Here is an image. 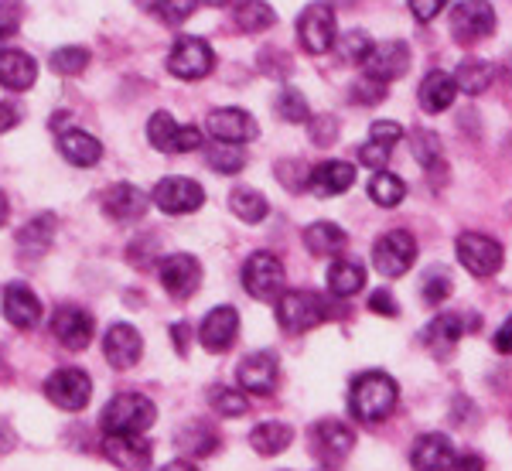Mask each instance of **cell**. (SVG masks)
Segmentation results:
<instances>
[{
	"mask_svg": "<svg viewBox=\"0 0 512 471\" xmlns=\"http://www.w3.org/2000/svg\"><path fill=\"white\" fill-rule=\"evenodd\" d=\"M328 318V304L315 291H284L277 297V321L284 332L301 335Z\"/></svg>",
	"mask_w": 512,
	"mask_h": 471,
	"instance_id": "3",
	"label": "cell"
},
{
	"mask_svg": "<svg viewBox=\"0 0 512 471\" xmlns=\"http://www.w3.org/2000/svg\"><path fill=\"white\" fill-rule=\"evenodd\" d=\"M277 355L274 352H250L236 369V379L246 393H256V396H267L274 393L277 386Z\"/></svg>",
	"mask_w": 512,
	"mask_h": 471,
	"instance_id": "17",
	"label": "cell"
},
{
	"mask_svg": "<svg viewBox=\"0 0 512 471\" xmlns=\"http://www.w3.org/2000/svg\"><path fill=\"white\" fill-rule=\"evenodd\" d=\"M328 291L335 297H355L366 287V267H362L359 260H349V256H342V260H335L332 267H328Z\"/></svg>",
	"mask_w": 512,
	"mask_h": 471,
	"instance_id": "29",
	"label": "cell"
},
{
	"mask_svg": "<svg viewBox=\"0 0 512 471\" xmlns=\"http://www.w3.org/2000/svg\"><path fill=\"white\" fill-rule=\"evenodd\" d=\"M461 335H465V325H461L458 314H441V318L431 321V328H427V342H431V349L437 355L451 352L454 345L461 342Z\"/></svg>",
	"mask_w": 512,
	"mask_h": 471,
	"instance_id": "37",
	"label": "cell"
},
{
	"mask_svg": "<svg viewBox=\"0 0 512 471\" xmlns=\"http://www.w3.org/2000/svg\"><path fill=\"white\" fill-rule=\"evenodd\" d=\"M417 263V239L407 229H390L376 239L373 246V267L383 277H403Z\"/></svg>",
	"mask_w": 512,
	"mask_h": 471,
	"instance_id": "7",
	"label": "cell"
},
{
	"mask_svg": "<svg viewBox=\"0 0 512 471\" xmlns=\"http://www.w3.org/2000/svg\"><path fill=\"white\" fill-rule=\"evenodd\" d=\"M151 11H154V18H158V21L178 28V24H185L198 11V0H154Z\"/></svg>",
	"mask_w": 512,
	"mask_h": 471,
	"instance_id": "44",
	"label": "cell"
},
{
	"mask_svg": "<svg viewBox=\"0 0 512 471\" xmlns=\"http://www.w3.org/2000/svg\"><path fill=\"white\" fill-rule=\"evenodd\" d=\"M417 96H420V106H424L427 113H444V110H451L454 96H458V86H454V79L448 76V72L431 69L424 76V82H420Z\"/></svg>",
	"mask_w": 512,
	"mask_h": 471,
	"instance_id": "27",
	"label": "cell"
},
{
	"mask_svg": "<svg viewBox=\"0 0 512 471\" xmlns=\"http://www.w3.org/2000/svg\"><path fill=\"white\" fill-rule=\"evenodd\" d=\"M151 198L161 212H168V216H188V212L202 209L205 192L192 178H164V181H158V188H154Z\"/></svg>",
	"mask_w": 512,
	"mask_h": 471,
	"instance_id": "12",
	"label": "cell"
},
{
	"mask_svg": "<svg viewBox=\"0 0 512 471\" xmlns=\"http://www.w3.org/2000/svg\"><path fill=\"white\" fill-rule=\"evenodd\" d=\"M158 410L147 396L140 393H120L106 403L103 410V431L106 434H144L154 424Z\"/></svg>",
	"mask_w": 512,
	"mask_h": 471,
	"instance_id": "2",
	"label": "cell"
},
{
	"mask_svg": "<svg viewBox=\"0 0 512 471\" xmlns=\"http://www.w3.org/2000/svg\"><path fill=\"white\" fill-rule=\"evenodd\" d=\"M390 154H393V147H383V144H362L359 147V164H366V168H373V171H383L386 168V161H390Z\"/></svg>",
	"mask_w": 512,
	"mask_h": 471,
	"instance_id": "49",
	"label": "cell"
},
{
	"mask_svg": "<svg viewBox=\"0 0 512 471\" xmlns=\"http://www.w3.org/2000/svg\"><path fill=\"white\" fill-rule=\"evenodd\" d=\"M451 471H485V465H482V458H478V454H465V458L454 461Z\"/></svg>",
	"mask_w": 512,
	"mask_h": 471,
	"instance_id": "56",
	"label": "cell"
},
{
	"mask_svg": "<svg viewBox=\"0 0 512 471\" xmlns=\"http://www.w3.org/2000/svg\"><path fill=\"white\" fill-rule=\"evenodd\" d=\"M38 79V62L18 48H0V86L7 93H28Z\"/></svg>",
	"mask_w": 512,
	"mask_h": 471,
	"instance_id": "22",
	"label": "cell"
},
{
	"mask_svg": "<svg viewBox=\"0 0 512 471\" xmlns=\"http://www.w3.org/2000/svg\"><path fill=\"white\" fill-rule=\"evenodd\" d=\"M335 137H338V120L335 117H311V140H315L318 147L335 144Z\"/></svg>",
	"mask_w": 512,
	"mask_h": 471,
	"instance_id": "50",
	"label": "cell"
},
{
	"mask_svg": "<svg viewBox=\"0 0 512 471\" xmlns=\"http://www.w3.org/2000/svg\"><path fill=\"white\" fill-rule=\"evenodd\" d=\"M147 140L164 154H188L202 147V130L198 127H178V120L171 113L158 110L147 120Z\"/></svg>",
	"mask_w": 512,
	"mask_h": 471,
	"instance_id": "10",
	"label": "cell"
},
{
	"mask_svg": "<svg viewBox=\"0 0 512 471\" xmlns=\"http://www.w3.org/2000/svg\"><path fill=\"white\" fill-rule=\"evenodd\" d=\"M410 151H414L420 168H427V171H437V164L444 161L441 137H437L434 130H414V134H410Z\"/></svg>",
	"mask_w": 512,
	"mask_h": 471,
	"instance_id": "40",
	"label": "cell"
},
{
	"mask_svg": "<svg viewBox=\"0 0 512 471\" xmlns=\"http://www.w3.org/2000/svg\"><path fill=\"white\" fill-rule=\"evenodd\" d=\"M284 280H287L284 263L274 253H253L243 263V287L256 301H274V297H280L284 294Z\"/></svg>",
	"mask_w": 512,
	"mask_h": 471,
	"instance_id": "8",
	"label": "cell"
},
{
	"mask_svg": "<svg viewBox=\"0 0 512 471\" xmlns=\"http://www.w3.org/2000/svg\"><path fill=\"white\" fill-rule=\"evenodd\" d=\"M451 297V277L444 270H431L424 277V301L427 304H444Z\"/></svg>",
	"mask_w": 512,
	"mask_h": 471,
	"instance_id": "47",
	"label": "cell"
},
{
	"mask_svg": "<svg viewBox=\"0 0 512 471\" xmlns=\"http://www.w3.org/2000/svg\"><path fill=\"white\" fill-rule=\"evenodd\" d=\"M297 41L308 55H325L338 41V21L335 11L325 4H311L297 14Z\"/></svg>",
	"mask_w": 512,
	"mask_h": 471,
	"instance_id": "6",
	"label": "cell"
},
{
	"mask_svg": "<svg viewBox=\"0 0 512 471\" xmlns=\"http://www.w3.org/2000/svg\"><path fill=\"white\" fill-rule=\"evenodd\" d=\"M147 205H151V198L130 181H117L103 192V212L113 222H137L147 212Z\"/></svg>",
	"mask_w": 512,
	"mask_h": 471,
	"instance_id": "19",
	"label": "cell"
},
{
	"mask_svg": "<svg viewBox=\"0 0 512 471\" xmlns=\"http://www.w3.org/2000/svg\"><path fill=\"white\" fill-rule=\"evenodd\" d=\"M21 24V4H0V41H7Z\"/></svg>",
	"mask_w": 512,
	"mask_h": 471,
	"instance_id": "52",
	"label": "cell"
},
{
	"mask_svg": "<svg viewBox=\"0 0 512 471\" xmlns=\"http://www.w3.org/2000/svg\"><path fill=\"white\" fill-rule=\"evenodd\" d=\"M454 250H458V263L468 270L472 277H492L502 270V243L492 236H482V233H461L454 239Z\"/></svg>",
	"mask_w": 512,
	"mask_h": 471,
	"instance_id": "5",
	"label": "cell"
},
{
	"mask_svg": "<svg viewBox=\"0 0 512 471\" xmlns=\"http://www.w3.org/2000/svg\"><path fill=\"white\" fill-rule=\"evenodd\" d=\"M233 18H236V28L246 31V35H260V31L277 24V14L267 0H236Z\"/></svg>",
	"mask_w": 512,
	"mask_h": 471,
	"instance_id": "32",
	"label": "cell"
},
{
	"mask_svg": "<svg viewBox=\"0 0 512 471\" xmlns=\"http://www.w3.org/2000/svg\"><path fill=\"white\" fill-rule=\"evenodd\" d=\"M171 335H175L178 352H185L188 349V325H185V321H181V325H171Z\"/></svg>",
	"mask_w": 512,
	"mask_h": 471,
	"instance_id": "57",
	"label": "cell"
},
{
	"mask_svg": "<svg viewBox=\"0 0 512 471\" xmlns=\"http://www.w3.org/2000/svg\"><path fill=\"white\" fill-rule=\"evenodd\" d=\"M352 185H355V168H352L349 161H321L318 168H311L308 188L318 198L342 195V192H349Z\"/></svg>",
	"mask_w": 512,
	"mask_h": 471,
	"instance_id": "25",
	"label": "cell"
},
{
	"mask_svg": "<svg viewBox=\"0 0 512 471\" xmlns=\"http://www.w3.org/2000/svg\"><path fill=\"white\" fill-rule=\"evenodd\" d=\"M410 69V45L400 38H390L383 45H373V55L366 59V76L379 82H393Z\"/></svg>",
	"mask_w": 512,
	"mask_h": 471,
	"instance_id": "16",
	"label": "cell"
},
{
	"mask_svg": "<svg viewBox=\"0 0 512 471\" xmlns=\"http://www.w3.org/2000/svg\"><path fill=\"white\" fill-rule=\"evenodd\" d=\"M212 7H222V4H229V0H209Z\"/></svg>",
	"mask_w": 512,
	"mask_h": 471,
	"instance_id": "60",
	"label": "cell"
},
{
	"mask_svg": "<svg viewBox=\"0 0 512 471\" xmlns=\"http://www.w3.org/2000/svg\"><path fill=\"white\" fill-rule=\"evenodd\" d=\"M454 461H458V454L444 434H420L414 451H410V465L417 471H451Z\"/></svg>",
	"mask_w": 512,
	"mask_h": 471,
	"instance_id": "21",
	"label": "cell"
},
{
	"mask_svg": "<svg viewBox=\"0 0 512 471\" xmlns=\"http://www.w3.org/2000/svg\"><path fill=\"white\" fill-rule=\"evenodd\" d=\"M52 236H55V216H38L18 233V246L24 250V256H41L52 246Z\"/></svg>",
	"mask_w": 512,
	"mask_h": 471,
	"instance_id": "35",
	"label": "cell"
},
{
	"mask_svg": "<svg viewBox=\"0 0 512 471\" xmlns=\"http://www.w3.org/2000/svg\"><path fill=\"white\" fill-rule=\"evenodd\" d=\"M369 311L386 314V318H396V314H400V304H396V297L390 291H376L373 297H369Z\"/></svg>",
	"mask_w": 512,
	"mask_h": 471,
	"instance_id": "53",
	"label": "cell"
},
{
	"mask_svg": "<svg viewBox=\"0 0 512 471\" xmlns=\"http://www.w3.org/2000/svg\"><path fill=\"white\" fill-rule=\"evenodd\" d=\"M205 161H209L212 171H219V175H239L246 164V151L239 144H209V151H205Z\"/></svg>",
	"mask_w": 512,
	"mask_h": 471,
	"instance_id": "39",
	"label": "cell"
},
{
	"mask_svg": "<svg viewBox=\"0 0 512 471\" xmlns=\"http://www.w3.org/2000/svg\"><path fill=\"white\" fill-rule=\"evenodd\" d=\"M229 209L236 212V219L250 222V226L270 216V202L256 192V188H233V195H229Z\"/></svg>",
	"mask_w": 512,
	"mask_h": 471,
	"instance_id": "36",
	"label": "cell"
},
{
	"mask_svg": "<svg viewBox=\"0 0 512 471\" xmlns=\"http://www.w3.org/2000/svg\"><path fill=\"white\" fill-rule=\"evenodd\" d=\"M294 441V427L280 424V420H267V424H256L253 434H250V444L256 454H263V458H274V454H284L291 448Z\"/></svg>",
	"mask_w": 512,
	"mask_h": 471,
	"instance_id": "31",
	"label": "cell"
},
{
	"mask_svg": "<svg viewBox=\"0 0 512 471\" xmlns=\"http://www.w3.org/2000/svg\"><path fill=\"white\" fill-rule=\"evenodd\" d=\"M352 103H362V106H373V103H383L386 99V82H379L373 76H362L359 82H352Z\"/></svg>",
	"mask_w": 512,
	"mask_h": 471,
	"instance_id": "46",
	"label": "cell"
},
{
	"mask_svg": "<svg viewBox=\"0 0 512 471\" xmlns=\"http://www.w3.org/2000/svg\"><path fill=\"white\" fill-rule=\"evenodd\" d=\"M338 55L352 65H366V59L373 55V38L366 31H349V35L338 38Z\"/></svg>",
	"mask_w": 512,
	"mask_h": 471,
	"instance_id": "43",
	"label": "cell"
},
{
	"mask_svg": "<svg viewBox=\"0 0 512 471\" xmlns=\"http://www.w3.org/2000/svg\"><path fill=\"white\" fill-rule=\"evenodd\" d=\"M103 454L120 471H147L151 468V458H154L151 444H147L140 434H106Z\"/></svg>",
	"mask_w": 512,
	"mask_h": 471,
	"instance_id": "15",
	"label": "cell"
},
{
	"mask_svg": "<svg viewBox=\"0 0 512 471\" xmlns=\"http://www.w3.org/2000/svg\"><path fill=\"white\" fill-rule=\"evenodd\" d=\"M0 308H4V318L11 321L14 328H21V332H28V328H35L41 321V301L31 294V287H24V284H7Z\"/></svg>",
	"mask_w": 512,
	"mask_h": 471,
	"instance_id": "24",
	"label": "cell"
},
{
	"mask_svg": "<svg viewBox=\"0 0 512 471\" xmlns=\"http://www.w3.org/2000/svg\"><path fill=\"white\" fill-rule=\"evenodd\" d=\"M396 400H400V390H396V379L379 373V369H369L352 383L349 393V410L355 420L362 424H379L396 410Z\"/></svg>",
	"mask_w": 512,
	"mask_h": 471,
	"instance_id": "1",
	"label": "cell"
},
{
	"mask_svg": "<svg viewBox=\"0 0 512 471\" xmlns=\"http://www.w3.org/2000/svg\"><path fill=\"white\" fill-rule=\"evenodd\" d=\"M236 335H239V314H236V308H229V304L212 308L209 314H205L202 328H198V338H202V345L209 352L233 349Z\"/></svg>",
	"mask_w": 512,
	"mask_h": 471,
	"instance_id": "18",
	"label": "cell"
},
{
	"mask_svg": "<svg viewBox=\"0 0 512 471\" xmlns=\"http://www.w3.org/2000/svg\"><path fill=\"white\" fill-rule=\"evenodd\" d=\"M59 151L69 164H76V168H93V164L103 157V144L86 134V130H65V134L59 137Z\"/></svg>",
	"mask_w": 512,
	"mask_h": 471,
	"instance_id": "28",
	"label": "cell"
},
{
	"mask_svg": "<svg viewBox=\"0 0 512 471\" xmlns=\"http://www.w3.org/2000/svg\"><path fill=\"white\" fill-rule=\"evenodd\" d=\"M140 352H144V342H140V332L134 325H113L103 338V355L113 369L137 366Z\"/></svg>",
	"mask_w": 512,
	"mask_h": 471,
	"instance_id": "23",
	"label": "cell"
},
{
	"mask_svg": "<svg viewBox=\"0 0 512 471\" xmlns=\"http://www.w3.org/2000/svg\"><path fill=\"white\" fill-rule=\"evenodd\" d=\"M304 246L315 256H338L349 246V236H345V229L335 226V222H311V226L304 229Z\"/></svg>",
	"mask_w": 512,
	"mask_h": 471,
	"instance_id": "30",
	"label": "cell"
},
{
	"mask_svg": "<svg viewBox=\"0 0 512 471\" xmlns=\"http://www.w3.org/2000/svg\"><path fill=\"white\" fill-rule=\"evenodd\" d=\"M205 130H209L216 140H222V144H239V147L260 134L256 120L246 110H239V106H222V110H212L209 120H205Z\"/></svg>",
	"mask_w": 512,
	"mask_h": 471,
	"instance_id": "14",
	"label": "cell"
},
{
	"mask_svg": "<svg viewBox=\"0 0 512 471\" xmlns=\"http://www.w3.org/2000/svg\"><path fill=\"white\" fill-rule=\"evenodd\" d=\"M369 140H373V144H383V147H393L403 140V127L393 120H376L373 127H369Z\"/></svg>",
	"mask_w": 512,
	"mask_h": 471,
	"instance_id": "48",
	"label": "cell"
},
{
	"mask_svg": "<svg viewBox=\"0 0 512 471\" xmlns=\"http://www.w3.org/2000/svg\"><path fill=\"white\" fill-rule=\"evenodd\" d=\"M178 448H185L195 458H205V454L219 448V434L209 427V420H192L178 431Z\"/></svg>",
	"mask_w": 512,
	"mask_h": 471,
	"instance_id": "34",
	"label": "cell"
},
{
	"mask_svg": "<svg viewBox=\"0 0 512 471\" xmlns=\"http://www.w3.org/2000/svg\"><path fill=\"white\" fill-rule=\"evenodd\" d=\"M495 31V7L489 0H461L451 11V35L458 45H475Z\"/></svg>",
	"mask_w": 512,
	"mask_h": 471,
	"instance_id": "9",
	"label": "cell"
},
{
	"mask_svg": "<svg viewBox=\"0 0 512 471\" xmlns=\"http://www.w3.org/2000/svg\"><path fill=\"white\" fill-rule=\"evenodd\" d=\"M158 277H161L164 291L171 297H178V301H185V297H192L198 291V284H202V263H198L192 253H171L161 260Z\"/></svg>",
	"mask_w": 512,
	"mask_h": 471,
	"instance_id": "11",
	"label": "cell"
},
{
	"mask_svg": "<svg viewBox=\"0 0 512 471\" xmlns=\"http://www.w3.org/2000/svg\"><path fill=\"white\" fill-rule=\"evenodd\" d=\"M216 69V52L205 38H192V35H181L168 52V72L185 82L205 79L209 72Z\"/></svg>",
	"mask_w": 512,
	"mask_h": 471,
	"instance_id": "4",
	"label": "cell"
},
{
	"mask_svg": "<svg viewBox=\"0 0 512 471\" xmlns=\"http://www.w3.org/2000/svg\"><path fill=\"white\" fill-rule=\"evenodd\" d=\"M209 403L219 417H239V413H246V396L239 390H229V386H216L209 393Z\"/></svg>",
	"mask_w": 512,
	"mask_h": 471,
	"instance_id": "45",
	"label": "cell"
},
{
	"mask_svg": "<svg viewBox=\"0 0 512 471\" xmlns=\"http://www.w3.org/2000/svg\"><path fill=\"white\" fill-rule=\"evenodd\" d=\"M274 110L280 120L287 123H308L311 120V110H308V99L301 96V89L294 86H284L274 99Z\"/></svg>",
	"mask_w": 512,
	"mask_h": 471,
	"instance_id": "41",
	"label": "cell"
},
{
	"mask_svg": "<svg viewBox=\"0 0 512 471\" xmlns=\"http://www.w3.org/2000/svg\"><path fill=\"white\" fill-rule=\"evenodd\" d=\"M21 123V110L14 103H0V134H7V130H14Z\"/></svg>",
	"mask_w": 512,
	"mask_h": 471,
	"instance_id": "55",
	"label": "cell"
},
{
	"mask_svg": "<svg viewBox=\"0 0 512 471\" xmlns=\"http://www.w3.org/2000/svg\"><path fill=\"white\" fill-rule=\"evenodd\" d=\"M86 65H89V48H82V45H65L59 52H52V59H48V69L59 72V76H79Z\"/></svg>",
	"mask_w": 512,
	"mask_h": 471,
	"instance_id": "42",
	"label": "cell"
},
{
	"mask_svg": "<svg viewBox=\"0 0 512 471\" xmlns=\"http://www.w3.org/2000/svg\"><path fill=\"white\" fill-rule=\"evenodd\" d=\"M161 471H198L192 461H171V465H164Z\"/></svg>",
	"mask_w": 512,
	"mask_h": 471,
	"instance_id": "58",
	"label": "cell"
},
{
	"mask_svg": "<svg viewBox=\"0 0 512 471\" xmlns=\"http://www.w3.org/2000/svg\"><path fill=\"white\" fill-rule=\"evenodd\" d=\"M45 396L55 403V407L76 413L86 407L89 396H93V383H89V376L82 373V369H59L55 376H48Z\"/></svg>",
	"mask_w": 512,
	"mask_h": 471,
	"instance_id": "13",
	"label": "cell"
},
{
	"mask_svg": "<svg viewBox=\"0 0 512 471\" xmlns=\"http://www.w3.org/2000/svg\"><path fill=\"white\" fill-rule=\"evenodd\" d=\"M369 198L383 209H396L407 198V181L390 175V171H376L373 181H369Z\"/></svg>",
	"mask_w": 512,
	"mask_h": 471,
	"instance_id": "38",
	"label": "cell"
},
{
	"mask_svg": "<svg viewBox=\"0 0 512 471\" xmlns=\"http://www.w3.org/2000/svg\"><path fill=\"white\" fill-rule=\"evenodd\" d=\"M454 86H458V93H465V96H482L485 89L492 86V79H495V72H492V65L489 62H482V59H465V62H458V69H454Z\"/></svg>",
	"mask_w": 512,
	"mask_h": 471,
	"instance_id": "33",
	"label": "cell"
},
{
	"mask_svg": "<svg viewBox=\"0 0 512 471\" xmlns=\"http://www.w3.org/2000/svg\"><path fill=\"white\" fill-rule=\"evenodd\" d=\"M495 352H502V355H512V314L506 321L499 325V332H495Z\"/></svg>",
	"mask_w": 512,
	"mask_h": 471,
	"instance_id": "54",
	"label": "cell"
},
{
	"mask_svg": "<svg viewBox=\"0 0 512 471\" xmlns=\"http://www.w3.org/2000/svg\"><path fill=\"white\" fill-rule=\"evenodd\" d=\"M311 441H315V451L325 461H342L352 451L355 434L342 420H321V424H315V431H311Z\"/></svg>",
	"mask_w": 512,
	"mask_h": 471,
	"instance_id": "26",
	"label": "cell"
},
{
	"mask_svg": "<svg viewBox=\"0 0 512 471\" xmlns=\"http://www.w3.org/2000/svg\"><path fill=\"white\" fill-rule=\"evenodd\" d=\"M407 4H410V14H414L420 24H427L448 7V0H407Z\"/></svg>",
	"mask_w": 512,
	"mask_h": 471,
	"instance_id": "51",
	"label": "cell"
},
{
	"mask_svg": "<svg viewBox=\"0 0 512 471\" xmlns=\"http://www.w3.org/2000/svg\"><path fill=\"white\" fill-rule=\"evenodd\" d=\"M4 222H7V195L0 192V226H4Z\"/></svg>",
	"mask_w": 512,
	"mask_h": 471,
	"instance_id": "59",
	"label": "cell"
},
{
	"mask_svg": "<svg viewBox=\"0 0 512 471\" xmlns=\"http://www.w3.org/2000/svg\"><path fill=\"white\" fill-rule=\"evenodd\" d=\"M52 335L59 338L65 349L79 352L93 342V318H89V311L69 308V304H65V308L52 314Z\"/></svg>",
	"mask_w": 512,
	"mask_h": 471,
	"instance_id": "20",
	"label": "cell"
}]
</instances>
